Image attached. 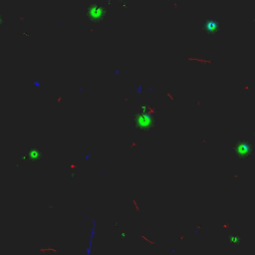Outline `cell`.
Masks as SVG:
<instances>
[{"instance_id":"6da1fadb","label":"cell","mask_w":255,"mask_h":255,"mask_svg":"<svg viewBox=\"0 0 255 255\" xmlns=\"http://www.w3.org/2000/svg\"><path fill=\"white\" fill-rule=\"evenodd\" d=\"M105 7L97 4V3H92L86 7V14L87 16L93 21H99L105 15Z\"/></svg>"},{"instance_id":"7a4b0ae2","label":"cell","mask_w":255,"mask_h":255,"mask_svg":"<svg viewBox=\"0 0 255 255\" xmlns=\"http://www.w3.org/2000/svg\"><path fill=\"white\" fill-rule=\"evenodd\" d=\"M24 157L26 158L25 161H34V163H41L43 161L42 150L38 146H30L28 150L26 152Z\"/></svg>"},{"instance_id":"3957f363","label":"cell","mask_w":255,"mask_h":255,"mask_svg":"<svg viewBox=\"0 0 255 255\" xmlns=\"http://www.w3.org/2000/svg\"><path fill=\"white\" fill-rule=\"evenodd\" d=\"M136 121L139 124V126H141L142 128H146V127L150 126L152 119H150V117L149 115L142 114V115H139V117L137 118Z\"/></svg>"},{"instance_id":"277c9868","label":"cell","mask_w":255,"mask_h":255,"mask_svg":"<svg viewBox=\"0 0 255 255\" xmlns=\"http://www.w3.org/2000/svg\"><path fill=\"white\" fill-rule=\"evenodd\" d=\"M236 150L238 153H241V154H245L248 153L249 148H248V145L246 144V142H241V144H239L236 148Z\"/></svg>"},{"instance_id":"5b68a950","label":"cell","mask_w":255,"mask_h":255,"mask_svg":"<svg viewBox=\"0 0 255 255\" xmlns=\"http://www.w3.org/2000/svg\"><path fill=\"white\" fill-rule=\"evenodd\" d=\"M206 25H207V29L209 31L210 30L215 31L216 29H217V22L214 21V20H211V19L206 22Z\"/></svg>"},{"instance_id":"8992f818","label":"cell","mask_w":255,"mask_h":255,"mask_svg":"<svg viewBox=\"0 0 255 255\" xmlns=\"http://www.w3.org/2000/svg\"><path fill=\"white\" fill-rule=\"evenodd\" d=\"M2 22H3V16H2V14H0V26H1Z\"/></svg>"}]
</instances>
